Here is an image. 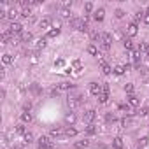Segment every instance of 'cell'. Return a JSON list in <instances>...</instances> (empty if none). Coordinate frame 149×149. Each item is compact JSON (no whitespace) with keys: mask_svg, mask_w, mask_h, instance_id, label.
<instances>
[{"mask_svg":"<svg viewBox=\"0 0 149 149\" xmlns=\"http://www.w3.org/2000/svg\"><path fill=\"white\" fill-rule=\"evenodd\" d=\"M16 132H18V133H21V135H25V133H27V130H25V125H23V123L16 125Z\"/></svg>","mask_w":149,"mask_h":149,"instance_id":"ffe728a7","label":"cell"},{"mask_svg":"<svg viewBox=\"0 0 149 149\" xmlns=\"http://www.w3.org/2000/svg\"><path fill=\"white\" fill-rule=\"evenodd\" d=\"M103 14H105V11L100 7V9L95 12V19H97V21H102V19H103Z\"/></svg>","mask_w":149,"mask_h":149,"instance_id":"d6986e66","label":"cell"},{"mask_svg":"<svg viewBox=\"0 0 149 149\" xmlns=\"http://www.w3.org/2000/svg\"><path fill=\"white\" fill-rule=\"evenodd\" d=\"M112 144H114L116 149H123V139H121V137H116V139L112 140Z\"/></svg>","mask_w":149,"mask_h":149,"instance_id":"e0dca14e","label":"cell"},{"mask_svg":"<svg viewBox=\"0 0 149 149\" xmlns=\"http://www.w3.org/2000/svg\"><path fill=\"white\" fill-rule=\"evenodd\" d=\"M102 91L103 93H109V84H102Z\"/></svg>","mask_w":149,"mask_h":149,"instance_id":"7bdbcfd3","label":"cell"},{"mask_svg":"<svg viewBox=\"0 0 149 149\" xmlns=\"http://www.w3.org/2000/svg\"><path fill=\"white\" fill-rule=\"evenodd\" d=\"M130 125H132V119H128V118L121 119V126H123V128H130Z\"/></svg>","mask_w":149,"mask_h":149,"instance_id":"603a6c76","label":"cell"},{"mask_svg":"<svg viewBox=\"0 0 149 149\" xmlns=\"http://www.w3.org/2000/svg\"><path fill=\"white\" fill-rule=\"evenodd\" d=\"M84 11H86V12H91V11H93V4H91V2H86V4H84Z\"/></svg>","mask_w":149,"mask_h":149,"instance_id":"8d00e7d4","label":"cell"},{"mask_svg":"<svg viewBox=\"0 0 149 149\" xmlns=\"http://www.w3.org/2000/svg\"><path fill=\"white\" fill-rule=\"evenodd\" d=\"M21 121H23V123H30V121H32V112H30V111L21 112Z\"/></svg>","mask_w":149,"mask_h":149,"instance_id":"9c48e42d","label":"cell"},{"mask_svg":"<svg viewBox=\"0 0 149 149\" xmlns=\"http://www.w3.org/2000/svg\"><path fill=\"white\" fill-rule=\"evenodd\" d=\"M37 48H39V49L46 48V39H39V40H37Z\"/></svg>","mask_w":149,"mask_h":149,"instance_id":"d590c367","label":"cell"},{"mask_svg":"<svg viewBox=\"0 0 149 149\" xmlns=\"http://www.w3.org/2000/svg\"><path fill=\"white\" fill-rule=\"evenodd\" d=\"M126 32H128V35H130V37H135V35L139 33L137 23H130V25H128V28H126Z\"/></svg>","mask_w":149,"mask_h":149,"instance_id":"8992f818","label":"cell"},{"mask_svg":"<svg viewBox=\"0 0 149 149\" xmlns=\"http://www.w3.org/2000/svg\"><path fill=\"white\" fill-rule=\"evenodd\" d=\"M123 46H125L126 49H132V48H133V46H132V40H130V39H125V40H123Z\"/></svg>","mask_w":149,"mask_h":149,"instance_id":"e575fe53","label":"cell"},{"mask_svg":"<svg viewBox=\"0 0 149 149\" xmlns=\"http://www.w3.org/2000/svg\"><path fill=\"white\" fill-rule=\"evenodd\" d=\"M32 91H33L35 95H39V93H40V88L37 86V84H32Z\"/></svg>","mask_w":149,"mask_h":149,"instance_id":"ab89813d","label":"cell"},{"mask_svg":"<svg viewBox=\"0 0 149 149\" xmlns=\"http://www.w3.org/2000/svg\"><path fill=\"white\" fill-rule=\"evenodd\" d=\"M95 118H97V112L91 109V111H88L86 114H84V121H88L90 125H91V121H95Z\"/></svg>","mask_w":149,"mask_h":149,"instance_id":"52a82bcc","label":"cell"},{"mask_svg":"<svg viewBox=\"0 0 149 149\" xmlns=\"http://www.w3.org/2000/svg\"><path fill=\"white\" fill-rule=\"evenodd\" d=\"M86 133H90V135H93V133H97V128H95V126H93V125H88V126H86Z\"/></svg>","mask_w":149,"mask_h":149,"instance_id":"4dcf8cb0","label":"cell"},{"mask_svg":"<svg viewBox=\"0 0 149 149\" xmlns=\"http://www.w3.org/2000/svg\"><path fill=\"white\" fill-rule=\"evenodd\" d=\"M142 19H144V23H147V25H149V11H147V12H144V18H142Z\"/></svg>","mask_w":149,"mask_h":149,"instance_id":"b9f144b4","label":"cell"},{"mask_svg":"<svg viewBox=\"0 0 149 149\" xmlns=\"http://www.w3.org/2000/svg\"><path fill=\"white\" fill-rule=\"evenodd\" d=\"M107 100H109V93H103V91H102V93L98 95V102H100V103H107Z\"/></svg>","mask_w":149,"mask_h":149,"instance_id":"9a60e30c","label":"cell"},{"mask_svg":"<svg viewBox=\"0 0 149 149\" xmlns=\"http://www.w3.org/2000/svg\"><path fill=\"white\" fill-rule=\"evenodd\" d=\"M65 123H67V125H74V123H76V114H74V112H69V114L65 116Z\"/></svg>","mask_w":149,"mask_h":149,"instance_id":"7c38bea8","label":"cell"},{"mask_svg":"<svg viewBox=\"0 0 149 149\" xmlns=\"http://www.w3.org/2000/svg\"><path fill=\"white\" fill-rule=\"evenodd\" d=\"M9 32L14 35V33H23V25H21V23H16V21H14V23H11V27H9Z\"/></svg>","mask_w":149,"mask_h":149,"instance_id":"3957f363","label":"cell"},{"mask_svg":"<svg viewBox=\"0 0 149 149\" xmlns=\"http://www.w3.org/2000/svg\"><path fill=\"white\" fill-rule=\"evenodd\" d=\"M70 88H72L70 82H60L58 84V90H70Z\"/></svg>","mask_w":149,"mask_h":149,"instance_id":"44dd1931","label":"cell"},{"mask_svg":"<svg viewBox=\"0 0 149 149\" xmlns=\"http://www.w3.org/2000/svg\"><path fill=\"white\" fill-rule=\"evenodd\" d=\"M18 14H19V12H18L16 9H9V11H7V18H9V19H12V23H14V19L18 18Z\"/></svg>","mask_w":149,"mask_h":149,"instance_id":"5bb4252c","label":"cell"},{"mask_svg":"<svg viewBox=\"0 0 149 149\" xmlns=\"http://www.w3.org/2000/svg\"><path fill=\"white\" fill-rule=\"evenodd\" d=\"M90 146V140L88 139H84V140H79V142H76V147L77 149H86Z\"/></svg>","mask_w":149,"mask_h":149,"instance_id":"30bf717a","label":"cell"},{"mask_svg":"<svg viewBox=\"0 0 149 149\" xmlns=\"http://www.w3.org/2000/svg\"><path fill=\"white\" fill-rule=\"evenodd\" d=\"M39 27H40L42 30H48V28L51 27V19H48V18H44V19H40V23H39Z\"/></svg>","mask_w":149,"mask_h":149,"instance_id":"ba28073f","label":"cell"},{"mask_svg":"<svg viewBox=\"0 0 149 149\" xmlns=\"http://www.w3.org/2000/svg\"><path fill=\"white\" fill-rule=\"evenodd\" d=\"M2 61H4V65H9V63H12V56L11 54H4L2 56Z\"/></svg>","mask_w":149,"mask_h":149,"instance_id":"cb8c5ba5","label":"cell"},{"mask_svg":"<svg viewBox=\"0 0 149 149\" xmlns=\"http://www.w3.org/2000/svg\"><path fill=\"white\" fill-rule=\"evenodd\" d=\"M125 91L128 93V95H132V93H133V84H132V82H126V84H125Z\"/></svg>","mask_w":149,"mask_h":149,"instance_id":"7402d4cb","label":"cell"},{"mask_svg":"<svg viewBox=\"0 0 149 149\" xmlns=\"http://www.w3.org/2000/svg\"><path fill=\"white\" fill-rule=\"evenodd\" d=\"M123 16H125V11H121V9H118V11H116V18H119V19H121Z\"/></svg>","mask_w":149,"mask_h":149,"instance_id":"60d3db41","label":"cell"},{"mask_svg":"<svg viewBox=\"0 0 149 149\" xmlns=\"http://www.w3.org/2000/svg\"><path fill=\"white\" fill-rule=\"evenodd\" d=\"M102 70H103V74H111L112 72V69L107 65V63H102Z\"/></svg>","mask_w":149,"mask_h":149,"instance_id":"d6a6232c","label":"cell"},{"mask_svg":"<svg viewBox=\"0 0 149 149\" xmlns=\"http://www.w3.org/2000/svg\"><path fill=\"white\" fill-rule=\"evenodd\" d=\"M63 132H61V128H53L51 130V137H60Z\"/></svg>","mask_w":149,"mask_h":149,"instance_id":"f546056e","label":"cell"},{"mask_svg":"<svg viewBox=\"0 0 149 149\" xmlns=\"http://www.w3.org/2000/svg\"><path fill=\"white\" fill-rule=\"evenodd\" d=\"M147 44H144V42H140V44H139V53H147Z\"/></svg>","mask_w":149,"mask_h":149,"instance_id":"836d02e7","label":"cell"},{"mask_svg":"<svg viewBox=\"0 0 149 149\" xmlns=\"http://www.w3.org/2000/svg\"><path fill=\"white\" fill-rule=\"evenodd\" d=\"M126 100H128V105H130V107H137V105L140 103V100H139V97L137 95H128V97H126Z\"/></svg>","mask_w":149,"mask_h":149,"instance_id":"5b68a950","label":"cell"},{"mask_svg":"<svg viewBox=\"0 0 149 149\" xmlns=\"http://www.w3.org/2000/svg\"><path fill=\"white\" fill-rule=\"evenodd\" d=\"M19 40H21V42H30V40H32V33H30V32H23V33L19 35Z\"/></svg>","mask_w":149,"mask_h":149,"instance_id":"8fae6325","label":"cell"},{"mask_svg":"<svg viewBox=\"0 0 149 149\" xmlns=\"http://www.w3.org/2000/svg\"><path fill=\"white\" fill-rule=\"evenodd\" d=\"M114 74H116V76H123V74H125V67H121V65L114 67Z\"/></svg>","mask_w":149,"mask_h":149,"instance_id":"484cf974","label":"cell"},{"mask_svg":"<svg viewBox=\"0 0 149 149\" xmlns=\"http://www.w3.org/2000/svg\"><path fill=\"white\" fill-rule=\"evenodd\" d=\"M105 121H107V123H114V121H116V116L111 114V112H109V114H105Z\"/></svg>","mask_w":149,"mask_h":149,"instance_id":"1f68e13d","label":"cell"},{"mask_svg":"<svg viewBox=\"0 0 149 149\" xmlns=\"http://www.w3.org/2000/svg\"><path fill=\"white\" fill-rule=\"evenodd\" d=\"M14 39H12V33L7 30V32H4L2 33V37H0V42H2V46H5V44H9V42H12Z\"/></svg>","mask_w":149,"mask_h":149,"instance_id":"277c9868","label":"cell"},{"mask_svg":"<svg viewBox=\"0 0 149 149\" xmlns=\"http://www.w3.org/2000/svg\"><path fill=\"white\" fill-rule=\"evenodd\" d=\"M119 111H123L125 114H132V109H130V105H119Z\"/></svg>","mask_w":149,"mask_h":149,"instance_id":"4316f807","label":"cell"},{"mask_svg":"<svg viewBox=\"0 0 149 149\" xmlns=\"http://www.w3.org/2000/svg\"><path fill=\"white\" fill-rule=\"evenodd\" d=\"M58 33H60V28H53V30H49V32H48V37H51V39H53V37H56Z\"/></svg>","mask_w":149,"mask_h":149,"instance_id":"83f0119b","label":"cell"},{"mask_svg":"<svg viewBox=\"0 0 149 149\" xmlns=\"http://www.w3.org/2000/svg\"><path fill=\"white\" fill-rule=\"evenodd\" d=\"M147 109H149V105H146V107H140L139 114H140V116H146V114H147Z\"/></svg>","mask_w":149,"mask_h":149,"instance_id":"f35d334b","label":"cell"},{"mask_svg":"<svg viewBox=\"0 0 149 149\" xmlns=\"http://www.w3.org/2000/svg\"><path fill=\"white\" fill-rule=\"evenodd\" d=\"M32 142H33V135H32L30 132L25 133V135H23V144H32Z\"/></svg>","mask_w":149,"mask_h":149,"instance_id":"2e32d148","label":"cell"},{"mask_svg":"<svg viewBox=\"0 0 149 149\" xmlns=\"http://www.w3.org/2000/svg\"><path fill=\"white\" fill-rule=\"evenodd\" d=\"M63 133H65L67 137H74V135H77V130H76V128H72V126H67Z\"/></svg>","mask_w":149,"mask_h":149,"instance_id":"4fadbf2b","label":"cell"},{"mask_svg":"<svg viewBox=\"0 0 149 149\" xmlns=\"http://www.w3.org/2000/svg\"><path fill=\"white\" fill-rule=\"evenodd\" d=\"M88 53L93 54V56H97V54H98V49H97L95 46H88ZM98 56H100V54H98Z\"/></svg>","mask_w":149,"mask_h":149,"instance_id":"f1b7e54d","label":"cell"},{"mask_svg":"<svg viewBox=\"0 0 149 149\" xmlns=\"http://www.w3.org/2000/svg\"><path fill=\"white\" fill-rule=\"evenodd\" d=\"M70 14H72V12H70L67 7H61V9H60V16H61V18H70Z\"/></svg>","mask_w":149,"mask_h":149,"instance_id":"ac0fdd59","label":"cell"},{"mask_svg":"<svg viewBox=\"0 0 149 149\" xmlns=\"http://www.w3.org/2000/svg\"><path fill=\"white\" fill-rule=\"evenodd\" d=\"M72 69H76V70H81V69H82V63H81L79 60H74V61H72Z\"/></svg>","mask_w":149,"mask_h":149,"instance_id":"d4e9b609","label":"cell"},{"mask_svg":"<svg viewBox=\"0 0 149 149\" xmlns=\"http://www.w3.org/2000/svg\"><path fill=\"white\" fill-rule=\"evenodd\" d=\"M70 25H72V28H76V30H79V32H88L86 18H84V19H77V18H74V19L70 21Z\"/></svg>","mask_w":149,"mask_h":149,"instance_id":"6da1fadb","label":"cell"},{"mask_svg":"<svg viewBox=\"0 0 149 149\" xmlns=\"http://www.w3.org/2000/svg\"><path fill=\"white\" fill-rule=\"evenodd\" d=\"M21 16H23V18H32L30 9H23V11H21Z\"/></svg>","mask_w":149,"mask_h":149,"instance_id":"74e56055","label":"cell"},{"mask_svg":"<svg viewBox=\"0 0 149 149\" xmlns=\"http://www.w3.org/2000/svg\"><path fill=\"white\" fill-rule=\"evenodd\" d=\"M90 93L95 95V97H98V95L102 93V84H98V82H90Z\"/></svg>","mask_w":149,"mask_h":149,"instance_id":"7a4b0ae2","label":"cell"}]
</instances>
